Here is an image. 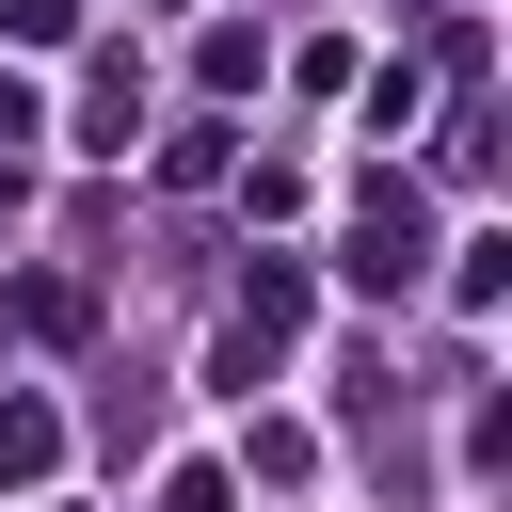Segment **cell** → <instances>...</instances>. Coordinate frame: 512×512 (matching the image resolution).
Returning a JSON list of instances; mask_svg holds the SVG:
<instances>
[{
  "instance_id": "1",
  "label": "cell",
  "mask_w": 512,
  "mask_h": 512,
  "mask_svg": "<svg viewBox=\"0 0 512 512\" xmlns=\"http://www.w3.org/2000/svg\"><path fill=\"white\" fill-rule=\"evenodd\" d=\"M0 128H32V96H16V80H0Z\"/></svg>"
}]
</instances>
